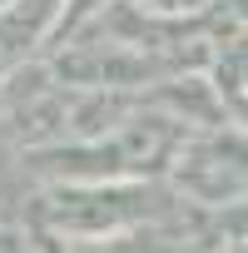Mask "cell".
I'll return each mask as SVG.
<instances>
[{"instance_id": "cell-1", "label": "cell", "mask_w": 248, "mask_h": 253, "mask_svg": "<svg viewBox=\"0 0 248 253\" xmlns=\"http://www.w3.org/2000/svg\"><path fill=\"white\" fill-rule=\"evenodd\" d=\"M184 139V124L154 104H129L114 124L40 149H15L20 174L30 184H75V179H164L174 144Z\"/></svg>"}, {"instance_id": "cell-2", "label": "cell", "mask_w": 248, "mask_h": 253, "mask_svg": "<svg viewBox=\"0 0 248 253\" xmlns=\"http://www.w3.org/2000/svg\"><path fill=\"white\" fill-rule=\"evenodd\" d=\"M164 184L194 209H228L248 199V139L243 124L184 129L164 164Z\"/></svg>"}, {"instance_id": "cell-3", "label": "cell", "mask_w": 248, "mask_h": 253, "mask_svg": "<svg viewBox=\"0 0 248 253\" xmlns=\"http://www.w3.org/2000/svg\"><path fill=\"white\" fill-rule=\"evenodd\" d=\"M199 70H204L208 89L218 94L223 114L248 129V45H243V25L223 30V35L208 45V55H204Z\"/></svg>"}, {"instance_id": "cell-4", "label": "cell", "mask_w": 248, "mask_h": 253, "mask_svg": "<svg viewBox=\"0 0 248 253\" xmlns=\"http://www.w3.org/2000/svg\"><path fill=\"white\" fill-rule=\"evenodd\" d=\"M114 5V0H65V5H60V25H55V40H65V35H75L80 25H89L94 15H104ZM50 40V45H55Z\"/></svg>"}, {"instance_id": "cell-5", "label": "cell", "mask_w": 248, "mask_h": 253, "mask_svg": "<svg viewBox=\"0 0 248 253\" xmlns=\"http://www.w3.org/2000/svg\"><path fill=\"white\" fill-rule=\"evenodd\" d=\"M144 10H159V15H199V10H208L213 0H139Z\"/></svg>"}, {"instance_id": "cell-6", "label": "cell", "mask_w": 248, "mask_h": 253, "mask_svg": "<svg viewBox=\"0 0 248 253\" xmlns=\"http://www.w3.org/2000/svg\"><path fill=\"white\" fill-rule=\"evenodd\" d=\"M0 5H5V0H0Z\"/></svg>"}]
</instances>
